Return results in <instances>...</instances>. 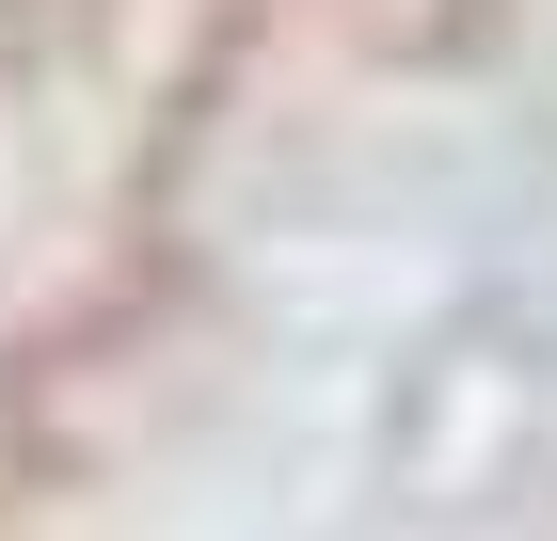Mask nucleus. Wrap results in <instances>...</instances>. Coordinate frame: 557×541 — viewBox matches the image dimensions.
I'll return each instance as SVG.
<instances>
[{
    "label": "nucleus",
    "mask_w": 557,
    "mask_h": 541,
    "mask_svg": "<svg viewBox=\"0 0 557 541\" xmlns=\"http://www.w3.org/2000/svg\"><path fill=\"white\" fill-rule=\"evenodd\" d=\"M81 33V0H0V64H33V48Z\"/></svg>",
    "instance_id": "1"
}]
</instances>
